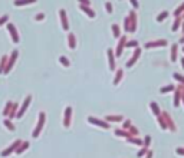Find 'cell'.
Segmentation results:
<instances>
[{
	"label": "cell",
	"instance_id": "cell-1",
	"mask_svg": "<svg viewBox=\"0 0 184 158\" xmlns=\"http://www.w3.org/2000/svg\"><path fill=\"white\" fill-rule=\"evenodd\" d=\"M45 119H46V114H45V112H40V114H39L38 124H36V128H35L32 132L33 138H38L39 135H40V131L43 130V125H45Z\"/></svg>",
	"mask_w": 184,
	"mask_h": 158
},
{
	"label": "cell",
	"instance_id": "cell-2",
	"mask_svg": "<svg viewBox=\"0 0 184 158\" xmlns=\"http://www.w3.org/2000/svg\"><path fill=\"white\" fill-rule=\"evenodd\" d=\"M17 56H19V52H17V51L12 52V55H10L9 59H7V65H6L5 72H3V73H9L10 70H12V68H13L14 63H16V61H17Z\"/></svg>",
	"mask_w": 184,
	"mask_h": 158
},
{
	"label": "cell",
	"instance_id": "cell-3",
	"mask_svg": "<svg viewBox=\"0 0 184 158\" xmlns=\"http://www.w3.org/2000/svg\"><path fill=\"white\" fill-rule=\"evenodd\" d=\"M30 102H32V96L29 95V96L24 98V102L22 103V107H20V109L17 111V114H16V118H22V116L24 115V112L28 111L29 105H30Z\"/></svg>",
	"mask_w": 184,
	"mask_h": 158
},
{
	"label": "cell",
	"instance_id": "cell-4",
	"mask_svg": "<svg viewBox=\"0 0 184 158\" xmlns=\"http://www.w3.org/2000/svg\"><path fill=\"white\" fill-rule=\"evenodd\" d=\"M7 30H9L10 36H12V42H13V43H19L20 37H19V33H17L16 26H14L13 23H7Z\"/></svg>",
	"mask_w": 184,
	"mask_h": 158
},
{
	"label": "cell",
	"instance_id": "cell-5",
	"mask_svg": "<svg viewBox=\"0 0 184 158\" xmlns=\"http://www.w3.org/2000/svg\"><path fill=\"white\" fill-rule=\"evenodd\" d=\"M88 122H89V124H92V125L101 126V128H104V130H108V128H109V122L101 121V119L95 118V116H88Z\"/></svg>",
	"mask_w": 184,
	"mask_h": 158
},
{
	"label": "cell",
	"instance_id": "cell-6",
	"mask_svg": "<svg viewBox=\"0 0 184 158\" xmlns=\"http://www.w3.org/2000/svg\"><path fill=\"white\" fill-rule=\"evenodd\" d=\"M20 144H22V140H16L13 144L10 145V147H7L5 151H2V152H0V155H2V157H7V155H10L12 152H14V151H16V148H17Z\"/></svg>",
	"mask_w": 184,
	"mask_h": 158
},
{
	"label": "cell",
	"instance_id": "cell-7",
	"mask_svg": "<svg viewBox=\"0 0 184 158\" xmlns=\"http://www.w3.org/2000/svg\"><path fill=\"white\" fill-rule=\"evenodd\" d=\"M71 121H72V108L66 107L65 114H63V126H65V128H69V126H71Z\"/></svg>",
	"mask_w": 184,
	"mask_h": 158
},
{
	"label": "cell",
	"instance_id": "cell-8",
	"mask_svg": "<svg viewBox=\"0 0 184 158\" xmlns=\"http://www.w3.org/2000/svg\"><path fill=\"white\" fill-rule=\"evenodd\" d=\"M167 40L165 39H160V40H152V42H147L144 45L145 49H151V47H161V46H167Z\"/></svg>",
	"mask_w": 184,
	"mask_h": 158
},
{
	"label": "cell",
	"instance_id": "cell-9",
	"mask_svg": "<svg viewBox=\"0 0 184 158\" xmlns=\"http://www.w3.org/2000/svg\"><path fill=\"white\" fill-rule=\"evenodd\" d=\"M128 17H130V33H134L137 30V14H135V10H131L130 14H128Z\"/></svg>",
	"mask_w": 184,
	"mask_h": 158
},
{
	"label": "cell",
	"instance_id": "cell-10",
	"mask_svg": "<svg viewBox=\"0 0 184 158\" xmlns=\"http://www.w3.org/2000/svg\"><path fill=\"white\" fill-rule=\"evenodd\" d=\"M125 43H127V36H121V37H119L118 45H117V51H115V56H117V58H119V56L122 55L124 47H125Z\"/></svg>",
	"mask_w": 184,
	"mask_h": 158
},
{
	"label": "cell",
	"instance_id": "cell-11",
	"mask_svg": "<svg viewBox=\"0 0 184 158\" xmlns=\"http://www.w3.org/2000/svg\"><path fill=\"white\" fill-rule=\"evenodd\" d=\"M140 56H141V49H140V47H135V51H134V53H132L131 59L127 62V68H132V66L135 65V62L138 61Z\"/></svg>",
	"mask_w": 184,
	"mask_h": 158
},
{
	"label": "cell",
	"instance_id": "cell-12",
	"mask_svg": "<svg viewBox=\"0 0 184 158\" xmlns=\"http://www.w3.org/2000/svg\"><path fill=\"white\" fill-rule=\"evenodd\" d=\"M161 115L164 116L165 124H167V130H170V131H173V132H175V131H177V128H175V124H174V121L170 118V115H168L167 112H161Z\"/></svg>",
	"mask_w": 184,
	"mask_h": 158
},
{
	"label": "cell",
	"instance_id": "cell-13",
	"mask_svg": "<svg viewBox=\"0 0 184 158\" xmlns=\"http://www.w3.org/2000/svg\"><path fill=\"white\" fill-rule=\"evenodd\" d=\"M59 16H61V24L63 30H69V22H68V16H66V12L63 9L59 10Z\"/></svg>",
	"mask_w": 184,
	"mask_h": 158
},
{
	"label": "cell",
	"instance_id": "cell-14",
	"mask_svg": "<svg viewBox=\"0 0 184 158\" xmlns=\"http://www.w3.org/2000/svg\"><path fill=\"white\" fill-rule=\"evenodd\" d=\"M107 55H108L109 69H111V70H115V53H114L112 49H108V51H107Z\"/></svg>",
	"mask_w": 184,
	"mask_h": 158
},
{
	"label": "cell",
	"instance_id": "cell-15",
	"mask_svg": "<svg viewBox=\"0 0 184 158\" xmlns=\"http://www.w3.org/2000/svg\"><path fill=\"white\" fill-rule=\"evenodd\" d=\"M79 9L84 12V13H86L88 16H89L91 19H94L95 17V12L92 9H91L89 6H85V5H79Z\"/></svg>",
	"mask_w": 184,
	"mask_h": 158
},
{
	"label": "cell",
	"instance_id": "cell-16",
	"mask_svg": "<svg viewBox=\"0 0 184 158\" xmlns=\"http://www.w3.org/2000/svg\"><path fill=\"white\" fill-rule=\"evenodd\" d=\"M177 51H178V45H177V43H174V45L171 46V51H170V59H171V62L177 61Z\"/></svg>",
	"mask_w": 184,
	"mask_h": 158
},
{
	"label": "cell",
	"instance_id": "cell-17",
	"mask_svg": "<svg viewBox=\"0 0 184 158\" xmlns=\"http://www.w3.org/2000/svg\"><path fill=\"white\" fill-rule=\"evenodd\" d=\"M180 102H181V91L177 88V89H175V93H174V101H173V105L177 108V107H180Z\"/></svg>",
	"mask_w": 184,
	"mask_h": 158
},
{
	"label": "cell",
	"instance_id": "cell-18",
	"mask_svg": "<svg viewBox=\"0 0 184 158\" xmlns=\"http://www.w3.org/2000/svg\"><path fill=\"white\" fill-rule=\"evenodd\" d=\"M35 2H38V0H14L13 5H14V6H17V7H20V6L32 5V3H35Z\"/></svg>",
	"mask_w": 184,
	"mask_h": 158
},
{
	"label": "cell",
	"instance_id": "cell-19",
	"mask_svg": "<svg viewBox=\"0 0 184 158\" xmlns=\"http://www.w3.org/2000/svg\"><path fill=\"white\" fill-rule=\"evenodd\" d=\"M29 145H30V144H29L28 141H24V142H23V141H22V144H20L19 147L16 148V151H14V152L17 154V155H20V154L23 152V151H26V149L29 148Z\"/></svg>",
	"mask_w": 184,
	"mask_h": 158
},
{
	"label": "cell",
	"instance_id": "cell-20",
	"mask_svg": "<svg viewBox=\"0 0 184 158\" xmlns=\"http://www.w3.org/2000/svg\"><path fill=\"white\" fill-rule=\"evenodd\" d=\"M68 45H69L71 49H75L76 47V37L73 33H69V35H68Z\"/></svg>",
	"mask_w": 184,
	"mask_h": 158
},
{
	"label": "cell",
	"instance_id": "cell-21",
	"mask_svg": "<svg viewBox=\"0 0 184 158\" xmlns=\"http://www.w3.org/2000/svg\"><path fill=\"white\" fill-rule=\"evenodd\" d=\"M124 118L122 115H108V116H105V121L107 122H119V121H122Z\"/></svg>",
	"mask_w": 184,
	"mask_h": 158
},
{
	"label": "cell",
	"instance_id": "cell-22",
	"mask_svg": "<svg viewBox=\"0 0 184 158\" xmlns=\"http://www.w3.org/2000/svg\"><path fill=\"white\" fill-rule=\"evenodd\" d=\"M122 76H124V70H122V69H117V73H115V78H114L112 84H114V85H118L119 82H121Z\"/></svg>",
	"mask_w": 184,
	"mask_h": 158
},
{
	"label": "cell",
	"instance_id": "cell-23",
	"mask_svg": "<svg viewBox=\"0 0 184 158\" xmlns=\"http://www.w3.org/2000/svg\"><path fill=\"white\" fill-rule=\"evenodd\" d=\"M150 108H151L152 114H154L156 116L161 115V109H160V107H158V103H157V102H151V103H150Z\"/></svg>",
	"mask_w": 184,
	"mask_h": 158
},
{
	"label": "cell",
	"instance_id": "cell-24",
	"mask_svg": "<svg viewBox=\"0 0 184 158\" xmlns=\"http://www.w3.org/2000/svg\"><path fill=\"white\" fill-rule=\"evenodd\" d=\"M111 29H112L114 37H115V39H119V37H121V29H119L118 24H112V26H111Z\"/></svg>",
	"mask_w": 184,
	"mask_h": 158
},
{
	"label": "cell",
	"instance_id": "cell-25",
	"mask_svg": "<svg viewBox=\"0 0 184 158\" xmlns=\"http://www.w3.org/2000/svg\"><path fill=\"white\" fill-rule=\"evenodd\" d=\"M181 23H183V19L180 17H175V20H174V23H173V26H171V30L173 32H175V30H178V28L181 26Z\"/></svg>",
	"mask_w": 184,
	"mask_h": 158
},
{
	"label": "cell",
	"instance_id": "cell-26",
	"mask_svg": "<svg viewBox=\"0 0 184 158\" xmlns=\"http://www.w3.org/2000/svg\"><path fill=\"white\" fill-rule=\"evenodd\" d=\"M7 59H9V58L6 55L2 56V59H0V73L5 72V68H6V65H7Z\"/></svg>",
	"mask_w": 184,
	"mask_h": 158
},
{
	"label": "cell",
	"instance_id": "cell-27",
	"mask_svg": "<svg viewBox=\"0 0 184 158\" xmlns=\"http://www.w3.org/2000/svg\"><path fill=\"white\" fill-rule=\"evenodd\" d=\"M115 135H117V137H124V138H127V140L131 137V134L125 130H117L115 131Z\"/></svg>",
	"mask_w": 184,
	"mask_h": 158
},
{
	"label": "cell",
	"instance_id": "cell-28",
	"mask_svg": "<svg viewBox=\"0 0 184 158\" xmlns=\"http://www.w3.org/2000/svg\"><path fill=\"white\" fill-rule=\"evenodd\" d=\"M128 141H130L131 144H134V145H144V141L140 140L138 137H130V138H128Z\"/></svg>",
	"mask_w": 184,
	"mask_h": 158
},
{
	"label": "cell",
	"instance_id": "cell-29",
	"mask_svg": "<svg viewBox=\"0 0 184 158\" xmlns=\"http://www.w3.org/2000/svg\"><path fill=\"white\" fill-rule=\"evenodd\" d=\"M12 107H13V102H12V101H9V102H6V107H5V109H3V116H9Z\"/></svg>",
	"mask_w": 184,
	"mask_h": 158
},
{
	"label": "cell",
	"instance_id": "cell-30",
	"mask_svg": "<svg viewBox=\"0 0 184 158\" xmlns=\"http://www.w3.org/2000/svg\"><path fill=\"white\" fill-rule=\"evenodd\" d=\"M17 108H19V105L13 102V107H12V109H10V114H9V119H12V118H16V114H17Z\"/></svg>",
	"mask_w": 184,
	"mask_h": 158
},
{
	"label": "cell",
	"instance_id": "cell-31",
	"mask_svg": "<svg viewBox=\"0 0 184 158\" xmlns=\"http://www.w3.org/2000/svg\"><path fill=\"white\" fill-rule=\"evenodd\" d=\"M173 91H175V88L173 85H167V86L160 88V93H168V92H173Z\"/></svg>",
	"mask_w": 184,
	"mask_h": 158
},
{
	"label": "cell",
	"instance_id": "cell-32",
	"mask_svg": "<svg viewBox=\"0 0 184 158\" xmlns=\"http://www.w3.org/2000/svg\"><path fill=\"white\" fill-rule=\"evenodd\" d=\"M157 121H158V124H160L161 130H167V124H165V119L163 115H158L157 116Z\"/></svg>",
	"mask_w": 184,
	"mask_h": 158
},
{
	"label": "cell",
	"instance_id": "cell-33",
	"mask_svg": "<svg viewBox=\"0 0 184 158\" xmlns=\"http://www.w3.org/2000/svg\"><path fill=\"white\" fill-rule=\"evenodd\" d=\"M3 125H5V126H6V128H7V130H9V131H14V125H13V122L10 121L9 118L3 121Z\"/></svg>",
	"mask_w": 184,
	"mask_h": 158
},
{
	"label": "cell",
	"instance_id": "cell-34",
	"mask_svg": "<svg viewBox=\"0 0 184 158\" xmlns=\"http://www.w3.org/2000/svg\"><path fill=\"white\" fill-rule=\"evenodd\" d=\"M59 62H61L65 68H69V66H71V62H69V59H68L66 56H61V58H59Z\"/></svg>",
	"mask_w": 184,
	"mask_h": 158
},
{
	"label": "cell",
	"instance_id": "cell-35",
	"mask_svg": "<svg viewBox=\"0 0 184 158\" xmlns=\"http://www.w3.org/2000/svg\"><path fill=\"white\" fill-rule=\"evenodd\" d=\"M165 17H168V12H161V13L156 17V20H157V22H163Z\"/></svg>",
	"mask_w": 184,
	"mask_h": 158
},
{
	"label": "cell",
	"instance_id": "cell-36",
	"mask_svg": "<svg viewBox=\"0 0 184 158\" xmlns=\"http://www.w3.org/2000/svg\"><path fill=\"white\" fill-rule=\"evenodd\" d=\"M183 13H184V3H181L178 9L174 12V16H175V17H178V16H181Z\"/></svg>",
	"mask_w": 184,
	"mask_h": 158
},
{
	"label": "cell",
	"instance_id": "cell-37",
	"mask_svg": "<svg viewBox=\"0 0 184 158\" xmlns=\"http://www.w3.org/2000/svg\"><path fill=\"white\" fill-rule=\"evenodd\" d=\"M130 29H131V26H130V17H125L124 19V30L127 33H130Z\"/></svg>",
	"mask_w": 184,
	"mask_h": 158
},
{
	"label": "cell",
	"instance_id": "cell-38",
	"mask_svg": "<svg viewBox=\"0 0 184 158\" xmlns=\"http://www.w3.org/2000/svg\"><path fill=\"white\" fill-rule=\"evenodd\" d=\"M125 47H138V40H128L125 43Z\"/></svg>",
	"mask_w": 184,
	"mask_h": 158
},
{
	"label": "cell",
	"instance_id": "cell-39",
	"mask_svg": "<svg viewBox=\"0 0 184 158\" xmlns=\"http://www.w3.org/2000/svg\"><path fill=\"white\" fill-rule=\"evenodd\" d=\"M128 132L131 134V137H137L138 135V128H135V126H130V130H128Z\"/></svg>",
	"mask_w": 184,
	"mask_h": 158
},
{
	"label": "cell",
	"instance_id": "cell-40",
	"mask_svg": "<svg viewBox=\"0 0 184 158\" xmlns=\"http://www.w3.org/2000/svg\"><path fill=\"white\" fill-rule=\"evenodd\" d=\"M7 22H9V16H7V14H3V16L0 17V28H2L3 24H6Z\"/></svg>",
	"mask_w": 184,
	"mask_h": 158
},
{
	"label": "cell",
	"instance_id": "cell-41",
	"mask_svg": "<svg viewBox=\"0 0 184 158\" xmlns=\"http://www.w3.org/2000/svg\"><path fill=\"white\" fill-rule=\"evenodd\" d=\"M147 151H148V148H147V147H142V148H141V149H140V151H138V152H137V157H138V158L144 157V155H145V154H147Z\"/></svg>",
	"mask_w": 184,
	"mask_h": 158
},
{
	"label": "cell",
	"instance_id": "cell-42",
	"mask_svg": "<svg viewBox=\"0 0 184 158\" xmlns=\"http://www.w3.org/2000/svg\"><path fill=\"white\" fill-rule=\"evenodd\" d=\"M173 76H174V79H175V81H178L180 84H181V85H183V86H184V76H181V75H180V73H174V75H173Z\"/></svg>",
	"mask_w": 184,
	"mask_h": 158
},
{
	"label": "cell",
	"instance_id": "cell-43",
	"mask_svg": "<svg viewBox=\"0 0 184 158\" xmlns=\"http://www.w3.org/2000/svg\"><path fill=\"white\" fill-rule=\"evenodd\" d=\"M150 144H151V137H150V135H147L145 138H144V147H147V148H148V147H150Z\"/></svg>",
	"mask_w": 184,
	"mask_h": 158
},
{
	"label": "cell",
	"instance_id": "cell-44",
	"mask_svg": "<svg viewBox=\"0 0 184 158\" xmlns=\"http://www.w3.org/2000/svg\"><path fill=\"white\" fill-rule=\"evenodd\" d=\"M105 9H107V12H108L109 14L114 12V7H112V5H111L109 2H107V3H105Z\"/></svg>",
	"mask_w": 184,
	"mask_h": 158
},
{
	"label": "cell",
	"instance_id": "cell-45",
	"mask_svg": "<svg viewBox=\"0 0 184 158\" xmlns=\"http://www.w3.org/2000/svg\"><path fill=\"white\" fill-rule=\"evenodd\" d=\"M130 126H131V121H130V119L124 121V124H122V128H124V130L128 131V130H130Z\"/></svg>",
	"mask_w": 184,
	"mask_h": 158
},
{
	"label": "cell",
	"instance_id": "cell-46",
	"mask_svg": "<svg viewBox=\"0 0 184 158\" xmlns=\"http://www.w3.org/2000/svg\"><path fill=\"white\" fill-rule=\"evenodd\" d=\"M43 19H45V14H43V13H38L36 16H35V20H38V22L43 20Z\"/></svg>",
	"mask_w": 184,
	"mask_h": 158
},
{
	"label": "cell",
	"instance_id": "cell-47",
	"mask_svg": "<svg viewBox=\"0 0 184 158\" xmlns=\"http://www.w3.org/2000/svg\"><path fill=\"white\" fill-rule=\"evenodd\" d=\"M175 152L178 154V155H184V147H178V148H175Z\"/></svg>",
	"mask_w": 184,
	"mask_h": 158
},
{
	"label": "cell",
	"instance_id": "cell-48",
	"mask_svg": "<svg viewBox=\"0 0 184 158\" xmlns=\"http://www.w3.org/2000/svg\"><path fill=\"white\" fill-rule=\"evenodd\" d=\"M79 5H85V6H89L91 5V0H78Z\"/></svg>",
	"mask_w": 184,
	"mask_h": 158
},
{
	"label": "cell",
	"instance_id": "cell-49",
	"mask_svg": "<svg viewBox=\"0 0 184 158\" xmlns=\"http://www.w3.org/2000/svg\"><path fill=\"white\" fill-rule=\"evenodd\" d=\"M130 2H131V5L134 9H138V0H130Z\"/></svg>",
	"mask_w": 184,
	"mask_h": 158
},
{
	"label": "cell",
	"instance_id": "cell-50",
	"mask_svg": "<svg viewBox=\"0 0 184 158\" xmlns=\"http://www.w3.org/2000/svg\"><path fill=\"white\" fill-rule=\"evenodd\" d=\"M145 158H152V151H151V149H148V151H147Z\"/></svg>",
	"mask_w": 184,
	"mask_h": 158
},
{
	"label": "cell",
	"instance_id": "cell-51",
	"mask_svg": "<svg viewBox=\"0 0 184 158\" xmlns=\"http://www.w3.org/2000/svg\"><path fill=\"white\" fill-rule=\"evenodd\" d=\"M178 42L181 43V45H184V35H183V36H181V37H180V40H178Z\"/></svg>",
	"mask_w": 184,
	"mask_h": 158
},
{
	"label": "cell",
	"instance_id": "cell-52",
	"mask_svg": "<svg viewBox=\"0 0 184 158\" xmlns=\"http://www.w3.org/2000/svg\"><path fill=\"white\" fill-rule=\"evenodd\" d=\"M181 66H183V69H184V56L181 58Z\"/></svg>",
	"mask_w": 184,
	"mask_h": 158
},
{
	"label": "cell",
	"instance_id": "cell-53",
	"mask_svg": "<svg viewBox=\"0 0 184 158\" xmlns=\"http://www.w3.org/2000/svg\"><path fill=\"white\" fill-rule=\"evenodd\" d=\"M181 32H183V35H184V22L181 23Z\"/></svg>",
	"mask_w": 184,
	"mask_h": 158
},
{
	"label": "cell",
	"instance_id": "cell-54",
	"mask_svg": "<svg viewBox=\"0 0 184 158\" xmlns=\"http://www.w3.org/2000/svg\"><path fill=\"white\" fill-rule=\"evenodd\" d=\"M181 102L184 103V93H183V92H181Z\"/></svg>",
	"mask_w": 184,
	"mask_h": 158
},
{
	"label": "cell",
	"instance_id": "cell-55",
	"mask_svg": "<svg viewBox=\"0 0 184 158\" xmlns=\"http://www.w3.org/2000/svg\"><path fill=\"white\" fill-rule=\"evenodd\" d=\"M183 52H184V47H183Z\"/></svg>",
	"mask_w": 184,
	"mask_h": 158
}]
</instances>
